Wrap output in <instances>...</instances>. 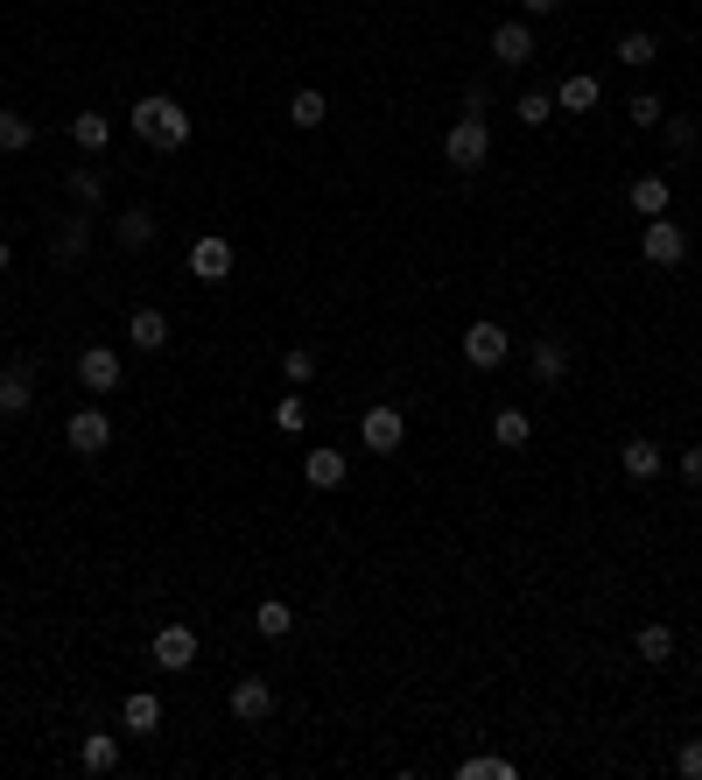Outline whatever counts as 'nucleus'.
Masks as SVG:
<instances>
[{
	"instance_id": "nucleus-15",
	"label": "nucleus",
	"mask_w": 702,
	"mask_h": 780,
	"mask_svg": "<svg viewBox=\"0 0 702 780\" xmlns=\"http://www.w3.org/2000/svg\"><path fill=\"white\" fill-rule=\"evenodd\" d=\"M604 99V85L591 78V71H569V78L555 85V113H591Z\"/></svg>"
},
{
	"instance_id": "nucleus-8",
	"label": "nucleus",
	"mask_w": 702,
	"mask_h": 780,
	"mask_svg": "<svg viewBox=\"0 0 702 780\" xmlns=\"http://www.w3.org/2000/svg\"><path fill=\"white\" fill-rule=\"evenodd\" d=\"M527 366H534V380H541V387H562V380H569V366H576V352H569V338H555V331H548V338H534V345H527Z\"/></svg>"
},
{
	"instance_id": "nucleus-1",
	"label": "nucleus",
	"mask_w": 702,
	"mask_h": 780,
	"mask_svg": "<svg viewBox=\"0 0 702 780\" xmlns=\"http://www.w3.org/2000/svg\"><path fill=\"white\" fill-rule=\"evenodd\" d=\"M127 127H134L148 148H162V156L190 148V113H183V99H169V92H148V99H134V106H127Z\"/></svg>"
},
{
	"instance_id": "nucleus-12",
	"label": "nucleus",
	"mask_w": 702,
	"mask_h": 780,
	"mask_svg": "<svg viewBox=\"0 0 702 780\" xmlns=\"http://www.w3.org/2000/svg\"><path fill=\"white\" fill-rule=\"evenodd\" d=\"M233 239H225V233H204L197 246H190V275H197V281H225V275H233Z\"/></svg>"
},
{
	"instance_id": "nucleus-23",
	"label": "nucleus",
	"mask_w": 702,
	"mask_h": 780,
	"mask_svg": "<svg viewBox=\"0 0 702 780\" xmlns=\"http://www.w3.org/2000/svg\"><path fill=\"white\" fill-rule=\"evenodd\" d=\"M625 197H633L639 218H668V177H633V190H625Z\"/></svg>"
},
{
	"instance_id": "nucleus-41",
	"label": "nucleus",
	"mask_w": 702,
	"mask_h": 780,
	"mask_svg": "<svg viewBox=\"0 0 702 780\" xmlns=\"http://www.w3.org/2000/svg\"><path fill=\"white\" fill-rule=\"evenodd\" d=\"M8 268H14V246H8V239H0V275H8Z\"/></svg>"
},
{
	"instance_id": "nucleus-33",
	"label": "nucleus",
	"mask_w": 702,
	"mask_h": 780,
	"mask_svg": "<svg viewBox=\"0 0 702 780\" xmlns=\"http://www.w3.org/2000/svg\"><path fill=\"white\" fill-rule=\"evenodd\" d=\"M302 423H310V402H302V387H289L274 402V429H289V436H302Z\"/></svg>"
},
{
	"instance_id": "nucleus-13",
	"label": "nucleus",
	"mask_w": 702,
	"mask_h": 780,
	"mask_svg": "<svg viewBox=\"0 0 702 780\" xmlns=\"http://www.w3.org/2000/svg\"><path fill=\"white\" fill-rule=\"evenodd\" d=\"M120 725H127V738H155V731H162V696H155V690H127Z\"/></svg>"
},
{
	"instance_id": "nucleus-17",
	"label": "nucleus",
	"mask_w": 702,
	"mask_h": 780,
	"mask_svg": "<svg viewBox=\"0 0 702 780\" xmlns=\"http://www.w3.org/2000/svg\"><path fill=\"white\" fill-rule=\"evenodd\" d=\"M660 464H668V458H660V444H647V436H633V444L618 450V471H625V479H633V485H647Z\"/></svg>"
},
{
	"instance_id": "nucleus-38",
	"label": "nucleus",
	"mask_w": 702,
	"mask_h": 780,
	"mask_svg": "<svg viewBox=\"0 0 702 780\" xmlns=\"http://www.w3.org/2000/svg\"><path fill=\"white\" fill-rule=\"evenodd\" d=\"M674 464H681V479H689V485H702V444H689Z\"/></svg>"
},
{
	"instance_id": "nucleus-25",
	"label": "nucleus",
	"mask_w": 702,
	"mask_h": 780,
	"mask_svg": "<svg viewBox=\"0 0 702 780\" xmlns=\"http://www.w3.org/2000/svg\"><path fill=\"white\" fill-rule=\"evenodd\" d=\"M71 141H78L85 156H99V148L112 141V120L106 113H71Z\"/></svg>"
},
{
	"instance_id": "nucleus-7",
	"label": "nucleus",
	"mask_w": 702,
	"mask_h": 780,
	"mask_svg": "<svg viewBox=\"0 0 702 780\" xmlns=\"http://www.w3.org/2000/svg\"><path fill=\"white\" fill-rule=\"evenodd\" d=\"M148 654H155V669H162V675H183L190 661H197V633H190L183 619H169L162 633H155V647H148Z\"/></svg>"
},
{
	"instance_id": "nucleus-24",
	"label": "nucleus",
	"mask_w": 702,
	"mask_h": 780,
	"mask_svg": "<svg viewBox=\"0 0 702 780\" xmlns=\"http://www.w3.org/2000/svg\"><path fill=\"white\" fill-rule=\"evenodd\" d=\"M618 64H625V71H647V64H660L654 29H625V35H618Z\"/></svg>"
},
{
	"instance_id": "nucleus-18",
	"label": "nucleus",
	"mask_w": 702,
	"mask_h": 780,
	"mask_svg": "<svg viewBox=\"0 0 702 780\" xmlns=\"http://www.w3.org/2000/svg\"><path fill=\"white\" fill-rule=\"evenodd\" d=\"M345 471H352V458H345V450H310V458H302V479H310L316 492L345 485Z\"/></svg>"
},
{
	"instance_id": "nucleus-32",
	"label": "nucleus",
	"mask_w": 702,
	"mask_h": 780,
	"mask_svg": "<svg viewBox=\"0 0 702 780\" xmlns=\"http://www.w3.org/2000/svg\"><path fill=\"white\" fill-rule=\"evenodd\" d=\"M281 380H289V387H310V380H316V352L289 345V352H281Z\"/></svg>"
},
{
	"instance_id": "nucleus-21",
	"label": "nucleus",
	"mask_w": 702,
	"mask_h": 780,
	"mask_svg": "<svg viewBox=\"0 0 702 780\" xmlns=\"http://www.w3.org/2000/svg\"><path fill=\"white\" fill-rule=\"evenodd\" d=\"M127 345H134V352H162L169 345V317L162 310H134V317H127Z\"/></svg>"
},
{
	"instance_id": "nucleus-34",
	"label": "nucleus",
	"mask_w": 702,
	"mask_h": 780,
	"mask_svg": "<svg viewBox=\"0 0 702 780\" xmlns=\"http://www.w3.org/2000/svg\"><path fill=\"white\" fill-rule=\"evenodd\" d=\"M520 127H548V120H555V92H520Z\"/></svg>"
},
{
	"instance_id": "nucleus-19",
	"label": "nucleus",
	"mask_w": 702,
	"mask_h": 780,
	"mask_svg": "<svg viewBox=\"0 0 702 780\" xmlns=\"http://www.w3.org/2000/svg\"><path fill=\"white\" fill-rule=\"evenodd\" d=\"M253 633H260V640H289V633H295V605H289V598H260V605H253Z\"/></svg>"
},
{
	"instance_id": "nucleus-39",
	"label": "nucleus",
	"mask_w": 702,
	"mask_h": 780,
	"mask_svg": "<svg viewBox=\"0 0 702 780\" xmlns=\"http://www.w3.org/2000/svg\"><path fill=\"white\" fill-rule=\"evenodd\" d=\"M485 106H492V92L485 85H464V113H478V120H485Z\"/></svg>"
},
{
	"instance_id": "nucleus-3",
	"label": "nucleus",
	"mask_w": 702,
	"mask_h": 780,
	"mask_svg": "<svg viewBox=\"0 0 702 780\" xmlns=\"http://www.w3.org/2000/svg\"><path fill=\"white\" fill-rule=\"evenodd\" d=\"M358 444H366L372 458H393V450L408 444V415L393 408V402H379V408H366V423H358Z\"/></svg>"
},
{
	"instance_id": "nucleus-2",
	"label": "nucleus",
	"mask_w": 702,
	"mask_h": 780,
	"mask_svg": "<svg viewBox=\"0 0 702 780\" xmlns=\"http://www.w3.org/2000/svg\"><path fill=\"white\" fill-rule=\"evenodd\" d=\"M485 156H492V127L478 120V113H464V120H457V127H450V135H443V162H450V169H464V177H471V169H485Z\"/></svg>"
},
{
	"instance_id": "nucleus-14",
	"label": "nucleus",
	"mask_w": 702,
	"mask_h": 780,
	"mask_svg": "<svg viewBox=\"0 0 702 780\" xmlns=\"http://www.w3.org/2000/svg\"><path fill=\"white\" fill-rule=\"evenodd\" d=\"M492 56H499V64H534V29H527V22H499V29H492Z\"/></svg>"
},
{
	"instance_id": "nucleus-4",
	"label": "nucleus",
	"mask_w": 702,
	"mask_h": 780,
	"mask_svg": "<svg viewBox=\"0 0 702 780\" xmlns=\"http://www.w3.org/2000/svg\"><path fill=\"white\" fill-rule=\"evenodd\" d=\"M464 359L478 373H492V366H506V359H514V338H506V323H492V317H478L464 331Z\"/></svg>"
},
{
	"instance_id": "nucleus-6",
	"label": "nucleus",
	"mask_w": 702,
	"mask_h": 780,
	"mask_svg": "<svg viewBox=\"0 0 702 780\" xmlns=\"http://www.w3.org/2000/svg\"><path fill=\"white\" fill-rule=\"evenodd\" d=\"M64 444L78 450V458H99V450L112 444V415L106 408H71L64 415Z\"/></svg>"
},
{
	"instance_id": "nucleus-30",
	"label": "nucleus",
	"mask_w": 702,
	"mask_h": 780,
	"mask_svg": "<svg viewBox=\"0 0 702 780\" xmlns=\"http://www.w3.org/2000/svg\"><path fill=\"white\" fill-rule=\"evenodd\" d=\"M514 773H520L514 759H492V752H471L464 767H457V780H514Z\"/></svg>"
},
{
	"instance_id": "nucleus-9",
	"label": "nucleus",
	"mask_w": 702,
	"mask_h": 780,
	"mask_svg": "<svg viewBox=\"0 0 702 780\" xmlns=\"http://www.w3.org/2000/svg\"><path fill=\"white\" fill-rule=\"evenodd\" d=\"M225 703H233L239 725H268V717H274V690H268V675H239Z\"/></svg>"
},
{
	"instance_id": "nucleus-20",
	"label": "nucleus",
	"mask_w": 702,
	"mask_h": 780,
	"mask_svg": "<svg viewBox=\"0 0 702 780\" xmlns=\"http://www.w3.org/2000/svg\"><path fill=\"white\" fill-rule=\"evenodd\" d=\"M633 654L647 661V669H660V661H674V626H660V619H647L633 633Z\"/></svg>"
},
{
	"instance_id": "nucleus-37",
	"label": "nucleus",
	"mask_w": 702,
	"mask_h": 780,
	"mask_svg": "<svg viewBox=\"0 0 702 780\" xmlns=\"http://www.w3.org/2000/svg\"><path fill=\"white\" fill-rule=\"evenodd\" d=\"M674 773H681V780H702V738H689V746L674 752Z\"/></svg>"
},
{
	"instance_id": "nucleus-29",
	"label": "nucleus",
	"mask_w": 702,
	"mask_h": 780,
	"mask_svg": "<svg viewBox=\"0 0 702 780\" xmlns=\"http://www.w3.org/2000/svg\"><path fill=\"white\" fill-rule=\"evenodd\" d=\"M85 246H91V225H85V218H64V225H56V246H50V254H56V260H85Z\"/></svg>"
},
{
	"instance_id": "nucleus-36",
	"label": "nucleus",
	"mask_w": 702,
	"mask_h": 780,
	"mask_svg": "<svg viewBox=\"0 0 702 780\" xmlns=\"http://www.w3.org/2000/svg\"><path fill=\"white\" fill-rule=\"evenodd\" d=\"M625 113H633V127H660V120H668V106H660V92H639V99L625 106Z\"/></svg>"
},
{
	"instance_id": "nucleus-5",
	"label": "nucleus",
	"mask_w": 702,
	"mask_h": 780,
	"mask_svg": "<svg viewBox=\"0 0 702 780\" xmlns=\"http://www.w3.org/2000/svg\"><path fill=\"white\" fill-rule=\"evenodd\" d=\"M639 254H647L654 268H681V260H689V225L647 218V233H639Z\"/></svg>"
},
{
	"instance_id": "nucleus-26",
	"label": "nucleus",
	"mask_w": 702,
	"mask_h": 780,
	"mask_svg": "<svg viewBox=\"0 0 702 780\" xmlns=\"http://www.w3.org/2000/svg\"><path fill=\"white\" fill-rule=\"evenodd\" d=\"M492 436H499L506 450H527V436H534V415H527V408H499V415H492Z\"/></svg>"
},
{
	"instance_id": "nucleus-28",
	"label": "nucleus",
	"mask_w": 702,
	"mask_h": 780,
	"mask_svg": "<svg viewBox=\"0 0 702 780\" xmlns=\"http://www.w3.org/2000/svg\"><path fill=\"white\" fill-rule=\"evenodd\" d=\"M71 204H78V212H99V204H106V177H99V169H71Z\"/></svg>"
},
{
	"instance_id": "nucleus-16",
	"label": "nucleus",
	"mask_w": 702,
	"mask_h": 780,
	"mask_svg": "<svg viewBox=\"0 0 702 780\" xmlns=\"http://www.w3.org/2000/svg\"><path fill=\"white\" fill-rule=\"evenodd\" d=\"M112 239H120L127 254H141V246L155 239V212H148V204H127V212L112 218Z\"/></svg>"
},
{
	"instance_id": "nucleus-31",
	"label": "nucleus",
	"mask_w": 702,
	"mask_h": 780,
	"mask_svg": "<svg viewBox=\"0 0 702 780\" xmlns=\"http://www.w3.org/2000/svg\"><path fill=\"white\" fill-rule=\"evenodd\" d=\"M289 120L302 127V135H310V127H324V120H331V106H324V92H295V99H289Z\"/></svg>"
},
{
	"instance_id": "nucleus-11",
	"label": "nucleus",
	"mask_w": 702,
	"mask_h": 780,
	"mask_svg": "<svg viewBox=\"0 0 702 780\" xmlns=\"http://www.w3.org/2000/svg\"><path fill=\"white\" fill-rule=\"evenodd\" d=\"M35 408V366L29 359H14L8 373H0V423H14V415Z\"/></svg>"
},
{
	"instance_id": "nucleus-10",
	"label": "nucleus",
	"mask_w": 702,
	"mask_h": 780,
	"mask_svg": "<svg viewBox=\"0 0 702 780\" xmlns=\"http://www.w3.org/2000/svg\"><path fill=\"white\" fill-rule=\"evenodd\" d=\"M78 387L85 394H112V387H120V352H112V345H85L78 352Z\"/></svg>"
},
{
	"instance_id": "nucleus-40",
	"label": "nucleus",
	"mask_w": 702,
	"mask_h": 780,
	"mask_svg": "<svg viewBox=\"0 0 702 780\" xmlns=\"http://www.w3.org/2000/svg\"><path fill=\"white\" fill-rule=\"evenodd\" d=\"M562 0H520V14H555Z\"/></svg>"
},
{
	"instance_id": "nucleus-22",
	"label": "nucleus",
	"mask_w": 702,
	"mask_h": 780,
	"mask_svg": "<svg viewBox=\"0 0 702 780\" xmlns=\"http://www.w3.org/2000/svg\"><path fill=\"white\" fill-rule=\"evenodd\" d=\"M78 767H85V773H112V767H120V738H112V731H85Z\"/></svg>"
},
{
	"instance_id": "nucleus-27",
	"label": "nucleus",
	"mask_w": 702,
	"mask_h": 780,
	"mask_svg": "<svg viewBox=\"0 0 702 780\" xmlns=\"http://www.w3.org/2000/svg\"><path fill=\"white\" fill-rule=\"evenodd\" d=\"M35 148V120L29 113H0V156H29Z\"/></svg>"
},
{
	"instance_id": "nucleus-35",
	"label": "nucleus",
	"mask_w": 702,
	"mask_h": 780,
	"mask_svg": "<svg viewBox=\"0 0 702 780\" xmlns=\"http://www.w3.org/2000/svg\"><path fill=\"white\" fill-rule=\"evenodd\" d=\"M660 141H668L674 156H689V148H695V120H689V113H668V120H660Z\"/></svg>"
}]
</instances>
